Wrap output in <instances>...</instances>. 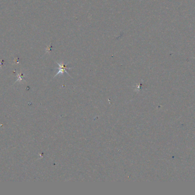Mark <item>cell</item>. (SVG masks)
Here are the masks:
<instances>
[{
    "label": "cell",
    "instance_id": "1",
    "mask_svg": "<svg viewBox=\"0 0 195 195\" xmlns=\"http://www.w3.org/2000/svg\"><path fill=\"white\" fill-rule=\"evenodd\" d=\"M56 63L59 65V71H58V72L57 73V74L55 75L54 77H56L57 76H58V74H63L64 73H66L67 74H68L70 76V74L66 71V69H72V68L67 67V65H65L64 62L61 63V64H59L58 62H56Z\"/></svg>",
    "mask_w": 195,
    "mask_h": 195
}]
</instances>
